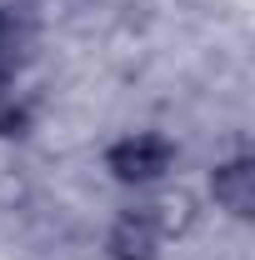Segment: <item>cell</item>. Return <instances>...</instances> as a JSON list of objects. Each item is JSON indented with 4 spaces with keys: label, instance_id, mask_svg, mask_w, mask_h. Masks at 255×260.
<instances>
[{
    "label": "cell",
    "instance_id": "7a4b0ae2",
    "mask_svg": "<svg viewBox=\"0 0 255 260\" xmlns=\"http://www.w3.org/2000/svg\"><path fill=\"white\" fill-rule=\"evenodd\" d=\"M160 245H165V235L155 230V220L140 205L120 210L110 235H105V255L110 260H160Z\"/></svg>",
    "mask_w": 255,
    "mask_h": 260
},
{
    "label": "cell",
    "instance_id": "6da1fadb",
    "mask_svg": "<svg viewBox=\"0 0 255 260\" xmlns=\"http://www.w3.org/2000/svg\"><path fill=\"white\" fill-rule=\"evenodd\" d=\"M170 165H175V140L160 135V130H130L120 140H110V150H105V170L120 185H135V190L165 180Z\"/></svg>",
    "mask_w": 255,
    "mask_h": 260
},
{
    "label": "cell",
    "instance_id": "3957f363",
    "mask_svg": "<svg viewBox=\"0 0 255 260\" xmlns=\"http://www.w3.org/2000/svg\"><path fill=\"white\" fill-rule=\"evenodd\" d=\"M210 195H215V205L230 210L235 220H250V215H255V160H250V155H230V160H220L215 175H210Z\"/></svg>",
    "mask_w": 255,
    "mask_h": 260
},
{
    "label": "cell",
    "instance_id": "5b68a950",
    "mask_svg": "<svg viewBox=\"0 0 255 260\" xmlns=\"http://www.w3.org/2000/svg\"><path fill=\"white\" fill-rule=\"evenodd\" d=\"M35 130V110H30V100H20V95H0V140H20V135H30Z\"/></svg>",
    "mask_w": 255,
    "mask_h": 260
},
{
    "label": "cell",
    "instance_id": "277c9868",
    "mask_svg": "<svg viewBox=\"0 0 255 260\" xmlns=\"http://www.w3.org/2000/svg\"><path fill=\"white\" fill-rule=\"evenodd\" d=\"M35 50V25L25 10H15V5H0V90L25 70Z\"/></svg>",
    "mask_w": 255,
    "mask_h": 260
}]
</instances>
